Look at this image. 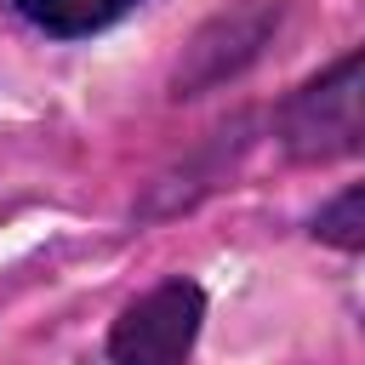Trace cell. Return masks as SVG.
<instances>
[{
    "mask_svg": "<svg viewBox=\"0 0 365 365\" xmlns=\"http://www.w3.org/2000/svg\"><path fill=\"white\" fill-rule=\"evenodd\" d=\"M205 319V297L194 279H165L148 297H137L108 336L114 365H182V354L194 348Z\"/></svg>",
    "mask_w": 365,
    "mask_h": 365,
    "instance_id": "cell-1",
    "label": "cell"
},
{
    "mask_svg": "<svg viewBox=\"0 0 365 365\" xmlns=\"http://www.w3.org/2000/svg\"><path fill=\"white\" fill-rule=\"evenodd\" d=\"M285 148L297 160H331L359 148V57H342L331 74H319L291 97Z\"/></svg>",
    "mask_w": 365,
    "mask_h": 365,
    "instance_id": "cell-2",
    "label": "cell"
},
{
    "mask_svg": "<svg viewBox=\"0 0 365 365\" xmlns=\"http://www.w3.org/2000/svg\"><path fill=\"white\" fill-rule=\"evenodd\" d=\"M34 29H46V34H63V40H74V34H91V29H108L114 17H125L137 0H11Z\"/></svg>",
    "mask_w": 365,
    "mask_h": 365,
    "instance_id": "cell-3",
    "label": "cell"
},
{
    "mask_svg": "<svg viewBox=\"0 0 365 365\" xmlns=\"http://www.w3.org/2000/svg\"><path fill=\"white\" fill-rule=\"evenodd\" d=\"M359 211H365V194H359V188H348V194L319 217V234H325L331 245H348V251H354V245L365 240V234H359V228H365V222H359Z\"/></svg>",
    "mask_w": 365,
    "mask_h": 365,
    "instance_id": "cell-4",
    "label": "cell"
}]
</instances>
